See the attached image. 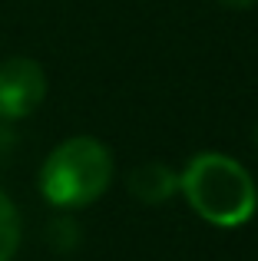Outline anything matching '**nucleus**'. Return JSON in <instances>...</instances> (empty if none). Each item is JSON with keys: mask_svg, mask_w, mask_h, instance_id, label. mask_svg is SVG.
I'll use <instances>...</instances> for the list:
<instances>
[{"mask_svg": "<svg viewBox=\"0 0 258 261\" xmlns=\"http://www.w3.org/2000/svg\"><path fill=\"white\" fill-rule=\"evenodd\" d=\"M46 73L30 57H10L0 63V119H23L43 102Z\"/></svg>", "mask_w": 258, "mask_h": 261, "instance_id": "3", "label": "nucleus"}, {"mask_svg": "<svg viewBox=\"0 0 258 261\" xmlns=\"http://www.w3.org/2000/svg\"><path fill=\"white\" fill-rule=\"evenodd\" d=\"M175 189H179V175L162 162H146L129 175V192L142 205H162Z\"/></svg>", "mask_w": 258, "mask_h": 261, "instance_id": "4", "label": "nucleus"}, {"mask_svg": "<svg viewBox=\"0 0 258 261\" xmlns=\"http://www.w3.org/2000/svg\"><path fill=\"white\" fill-rule=\"evenodd\" d=\"M255 139H258V136H255Z\"/></svg>", "mask_w": 258, "mask_h": 261, "instance_id": "7", "label": "nucleus"}, {"mask_svg": "<svg viewBox=\"0 0 258 261\" xmlns=\"http://www.w3.org/2000/svg\"><path fill=\"white\" fill-rule=\"evenodd\" d=\"M179 189L195 215L215 228H239L258 208V189L245 166L222 152H199L179 175Z\"/></svg>", "mask_w": 258, "mask_h": 261, "instance_id": "1", "label": "nucleus"}, {"mask_svg": "<svg viewBox=\"0 0 258 261\" xmlns=\"http://www.w3.org/2000/svg\"><path fill=\"white\" fill-rule=\"evenodd\" d=\"M219 4H225V7H235V10H245V7H255L258 0H219Z\"/></svg>", "mask_w": 258, "mask_h": 261, "instance_id": "6", "label": "nucleus"}, {"mask_svg": "<svg viewBox=\"0 0 258 261\" xmlns=\"http://www.w3.org/2000/svg\"><path fill=\"white\" fill-rule=\"evenodd\" d=\"M113 182V152L93 136H73L46 155L40 192L57 208L93 205Z\"/></svg>", "mask_w": 258, "mask_h": 261, "instance_id": "2", "label": "nucleus"}, {"mask_svg": "<svg viewBox=\"0 0 258 261\" xmlns=\"http://www.w3.org/2000/svg\"><path fill=\"white\" fill-rule=\"evenodd\" d=\"M20 248V215L7 192H0V261H10Z\"/></svg>", "mask_w": 258, "mask_h": 261, "instance_id": "5", "label": "nucleus"}]
</instances>
